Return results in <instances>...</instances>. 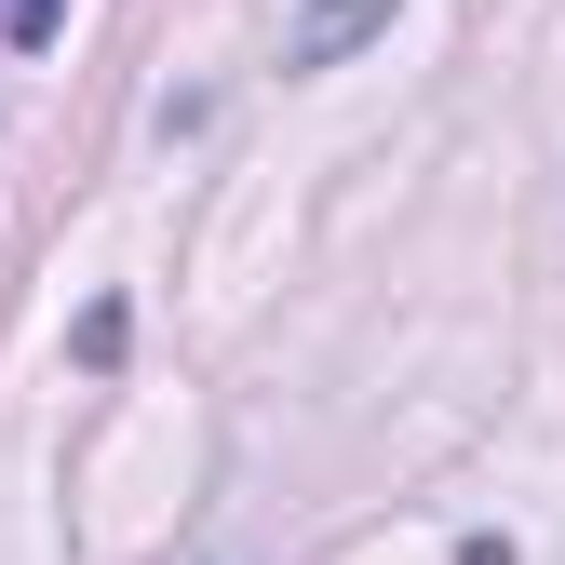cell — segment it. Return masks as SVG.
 I'll return each instance as SVG.
<instances>
[{
	"mask_svg": "<svg viewBox=\"0 0 565 565\" xmlns=\"http://www.w3.org/2000/svg\"><path fill=\"white\" fill-rule=\"evenodd\" d=\"M54 28H67V0H0V41H14V54H41Z\"/></svg>",
	"mask_w": 565,
	"mask_h": 565,
	"instance_id": "cell-2",
	"label": "cell"
},
{
	"mask_svg": "<svg viewBox=\"0 0 565 565\" xmlns=\"http://www.w3.org/2000/svg\"><path fill=\"white\" fill-rule=\"evenodd\" d=\"M391 14H404V0H310V14L282 28V67H350V54H364Z\"/></svg>",
	"mask_w": 565,
	"mask_h": 565,
	"instance_id": "cell-1",
	"label": "cell"
}]
</instances>
